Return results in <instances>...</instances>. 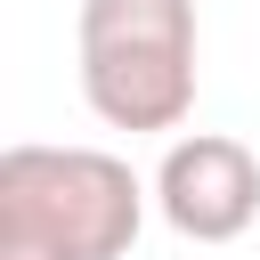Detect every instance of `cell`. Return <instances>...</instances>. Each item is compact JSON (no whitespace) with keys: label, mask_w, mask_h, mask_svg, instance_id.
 <instances>
[{"label":"cell","mask_w":260,"mask_h":260,"mask_svg":"<svg viewBox=\"0 0 260 260\" xmlns=\"http://www.w3.org/2000/svg\"><path fill=\"white\" fill-rule=\"evenodd\" d=\"M138 171L106 146H8L0 154V260H130L146 228Z\"/></svg>","instance_id":"1"},{"label":"cell","mask_w":260,"mask_h":260,"mask_svg":"<svg viewBox=\"0 0 260 260\" xmlns=\"http://www.w3.org/2000/svg\"><path fill=\"white\" fill-rule=\"evenodd\" d=\"M81 98L106 130L154 138L195 114V0H81Z\"/></svg>","instance_id":"2"},{"label":"cell","mask_w":260,"mask_h":260,"mask_svg":"<svg viewBox=\"0 0 260 260\" xmlns=\"http://www.w3.org/2000/svg\"><path fill=\"white\" fill-rule=\"evenodd\" d=\"M154 211L187 244H236L260 219V154L219 130H187L154 162Z\"/></svg>","instance_id":"3"}]
</instances>
